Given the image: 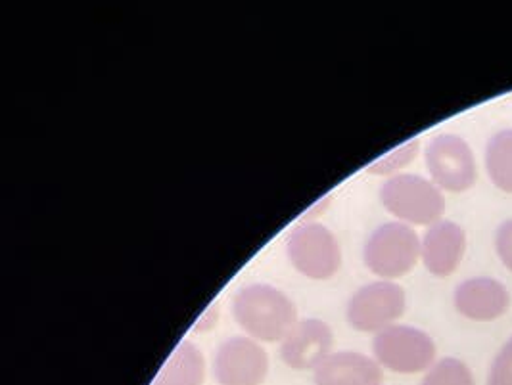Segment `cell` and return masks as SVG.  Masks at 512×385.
Listing matches in <instances>:
<instances>
[{
	"label": "cell",
	"instance_id": "6da1fadb",
	"mask_svg": "<svg viewBox=\"0 0 512 385\" xmlns=\"http://www.w3.org/2000/svg\"><path fill=\"white\" fill-rule=\"evenodd\" d=\"M233 315L248 338L263 343L284 340L300 320L296 303L271 284L240 288L234 295Z\"/></svg>",
	"mask_w": 512,
	"mask_h": 385
},
{
	"label": "cell",
	"instance_id": "7a4b0ae2",
	"mask_svg": "<svg viewBox=\"0 0 512 385\" xmlns=\"http://www.w3.org/2000/svg\"><path fill=\"white\" fill-rule=\"evenodd\" d=\"M380 202L399 223L409 227H432L445 213L442 190L430 179L411 173L386 179L380 186Z\"/></svg>",
	"mask_w": 512,
	"mask_h": 385
},
{
	"label": "cell",
	"instance_id": "3957f363",
	"mask_svg": "<svg viewBox=\"0 0 512 385\" xmlns=\"http://www.w3.org/2000/svg\"><path fill=\"white\" fill-rule=\"evenodd\" d=\"M420 259V238L415 228L390 221L374 228L363 248L367 269L380 280H396L413 271Z\"/></svg>",
	"mask_w": 512,
	"mask_h": 385
},
{
	"label": "cell",
	"instance_id": "277c9868",
	"mask_svg": "<svg viewBox=\"0 0 512 385\" xmlns=\"http://www.w3.org/2000/svg\"><path fill=\"white\" fill-rule=\"evenodd\" d=\"M373 355L382 368L409 376L428 372L436 364L438 349L424 330L409 324H394L374 334Z\"/></svg>",
	"mask_w": 512,
	"mask_h": 385
},
{
	"label": "cell",
	"instance_id": "5b68a950",
	"mask_svg": "<svg viewBox=\"0 0 512 385\" xmlns=\"http://www.w3.org/2000/svg\"><path fill=\"white\" fill-rule=\"evenodd\" d=\"M286 255L296 271L311 280H328L342 265V250L330 228L302 223L286 238Z\"/></svg>",
	"mask_w": 512,
	"mask_h": 385
},
{
	"label": "cell",
	"instance_id": "8992f818",
	"mask_svg": "<svg viewBox=\"0 0 512 385\" xmlns=\"http://www.w3.org/2000/svg\"><path fill=\"white\" fill-rule=\"evenodd\" d=\"M407 309L405 290L392 280H376L353 292L346 307L351 328L378 334L397 324Z\"/></svg>",
	"mask_w": 512,
	"mask_h": 385
},
{
	"label": "cell",
	"instance_id": "52a82bcc",
	"mask_svg": "<svg viewBox=\"0 0 512 385\" xmlns=\"http://www.w3.org/2000/svg\"><path fill=\"white\" fill-rule=\"evenodd\" d=\"M424 159L430 181L442 192H466L478 177L474 152L463 136L451 133L434 136L424 150Z\"/></svg>",
	"mask_w": 512,
	"mask_h": 385
},
{
	"label": "cell",
	"instance_id": "ba28073f",
	"mask_svg": "<svg viewBox=\"0 0 512 385\" xmlns=\"http://www.w3.org/2000/svg\"><path fill=\"white\" fill-rule=\"evenodd\" d=\"M267 374V351L248 336L221 341L213 355V376L219 385H261Z\"/></svg>",
	"mask_w": 512,
	"mask_h": 385
},
{
	"label": "cell",
	"instance_id": "9c48e42d",
	"mask_svg": "<svg viewBox=\"0 0 512 385\" xmlns=\"http://www.w3.org/2000/svg\"><path fill=\"white\" fill-rule=\"evenodd\" d=\"M334 334L325 320L300 318L280 341V359L294 370H315L332 353Z\"/></svg>",
	"mask_w": 512,
	"mask_h": 385
},
{
	"label": "cell",
	"instance_id": "30bf717a",
	"mask_svg": "<svg viewBox=\"0 0 512 385\" xmlns=\"http://www.w3.org/2000/svg\"><path fill=\"white\" fill-rule=\"evenodd\" d=\"M465 251V228L449 219H442L426 228L424 236L420 238V261L426 271L438 278L451 276L457 271Z\"/></svg>",
	"mask_w": 512,
	"mask_h": 385
},
{
	"label": "cell",
	"instance_id": "8fae6325",
	"mask_svg": "<svg viewBox=\"0 0 512 385\" xmlns=\"http://www.w3.org/2000/svg\"><path fill=\"white\" fill-rule=\"evenodd\" d=\"M453 303L459 315L474 322H491L503 317L511 307L505 284L489 276H474L455 288Z\"/></svg>",
	"mask_w": 512,
	"mask_h": 385
},
{
	"label": "cell",
	"instance_id": "7c38bea8",
	"mask_svg": "<svg viewBox=\"0 0 512 385\" xmlns=\"http://www.w3.org/2000/svg\"><path fill=\"white\" fill-rule=\"evenodd\" d=\"M315 385H380L382 366L359 351H332L313 370Z\"/></svg>",
	"mask_w": 512,
	"mask_h": 385
},
{
	"label": "cell",
	"instance_id": "4fadbf2b",
	"mask_svg": "<svg viewBox=\"0 0 512 385\" xmlns=\"http://www.w3.org/2000/svg\"><path fill=\"white\" fill-rule=\"evenodd\" d=\"M206 361L192 341H181L167 357L152 385H204Z\"/></svg>",
	"mask_w": 512,
	"mask_h": 385
},
{
	"label": "cell",
	"instance_id": "5bb4252c",
	"mask_svg": "<svg viewBox=\"0 0 512 385\" xmlns=\"http://www.w3.org/2000/svg\"><path fill=\"white\" fill-rule=\"evenodd\" d=\"M486 171L495 188L512 194V129H503L489 138Z\"/></svg>",
	"mask_w": 512,
	"mask_h": 385
},
{
	"label": "cell",
	"instance_id": "9a60e30c",
	"mask_svg": "<svg viewBox=\"0 0 512 385\" xmlns=\"http://www.w3.org/2000/svg\"><path fill=\"white\" fill-rule=\"evenodd\" d=\"M420 385H476L468 364L455 357H445L424 374Z\"/></svg>",
	"mask_w": 512,
	"mask_h": 385
},
{
	"label": "cell",
	"instance_id": "2e32d148",
	"mask_svg": "<svg viewBox=\"0 0 512 385\" xmlns=\"http://www.w3.org/2000/svg\"><path fill=\"white\" fill-rule=\"evenodd\" d=\"M420 150L419 138H413L409 142H405L403 146L394 148L392 152L380 156L374 163L369 165V173L380 175V177H396L403 167H407L413 159L417 158Z\"/></svg>",
	"mask_w": 512,
	"mask_h": 385
},
{
	"label": "cell",
	"instance_id": "e0dca14e",
	"mask_svg": "<svg viewBox=\"0 0 512 385\" xmlns=\"http://www.w3.org/2000/svg\"><path fill=\"white\" fill-rule=\"evenodd\" d=\"M488 385H512V338L505 341V345L491 361Z\"/></svg>",
	"mask_w": 512,
	"mask_h": 385
},
{
	"label": "cell",
	"instance_id": "ac0fdd59",
	"mask_svg": "<svg viewBox=\"0 0 512 385\" xmlns=\"http://www.w3.org/2000/svg\"><path fill=\"white\" fill-rule=\"evenodd\" d=\"M495 251L501 263L512 272V219L503 221L495 232Z\"/></svg>",
	"mask_w": 512,
	"mask_h": 385
}]
</instances>
